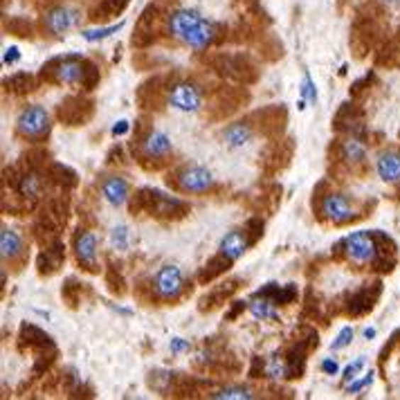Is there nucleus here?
<instances>
[{
    "label": "nucleus",
    "instance_id": "1",
    "mask_svg": "<svg viewBox=\"0 0 400 400\" xmlns=\"http://www.w3.org/2000/svg\"><path fill=\"white\" fill-rule=\"evenodd\" d=\"M169 32L178 38V41L191 50H207L216 41L218 30L216 23L205 18L196 9H173L169 14Z\"/></svg>",
    "mask_w": 400,
    "mask_h": 400
},
{
    "label": "nucleus",
    "instance_id": "2",
    "mask_svg": "<svg viewBox=\"0 0 400 400\" xmlns=\"http://www.w3.org/2000/svg\"><path fill=\"white\" fill-rule=\"evenodd\" d=\"M387 243H391V241L384 234L360 230V232L346 234L340 241V248L344 252V257L349 259L351 263H355V265H373V268H376V265L382 263L384 252H394L396 250V248L382 250Z\"/></svg>",
    "mask_w": 400,
    "mask_h": 400
},
{
    "label": "nucleus",
    "instance_id": "3",
    "mask_svg": "<svg viewBox=\"0 0 400 400\" xmlns=\"http://www.w3.org/2000/svg\"><path fill=\"white\" fill-rule=\"evenodd\" d=\"M43 72L52 74V82L61 84V86H84L88 90L95 88L99 70L92 65L90 61L82 59L79 55H68V57H59L52 59Z\"/></svg>",
    "mask_w": 400,
    "mask_h": 400
},
{
    "label": "nucleus",
    "instance_id": "4",
    "mask_svg": "<svg viewBox=\"0 0 400 400\" xmlns=\"http://www.w3.org/2000/svg\"><path fill=\"white\" fill-rule=\"evenodd\" d=\"M252 241H255V238H250L248 230H232V232H228L221 238L216 257L209 261V265H205V270H203V274H200V279H203V282H211L216 274H221L223 270H228V265L236 263L238 259L245 255L248 248L252 245Z\"/></svg>",
    "mask_w": 400,
    "mask_h": 400
},
{
    "label": "nucleus",
    "instance_id": "5",
    "mask_svg": "<svg viewBox=\"0 0 400 400\" xmlns=\"http://www.w3.org/2000/svg\"><path fill=\"white\" fill-rule=\"evenodd\" d=\"M138 203L142 209L149 211L151 216L160 218H171V216H184L187 214V203L176 196H169L160 189H142L138 196Z\"/></svg>",
    "mask_w": 400,
    "mask_h": 400
},
{
    "label": "nucleus",
    "instance_id": "6",
    "mask_svg": "<svg viewBox=\"0 0 400 400\" xmlns=\"http://www.w3.org/2000/svg\"><path fill=\"white\" fill-rule=\"evenodd\" d=\"M167 104L178 113H198L203 109V90L189 79H178L167 88Z\"/></svg>",
    "mask_w": 400,
    "mask_h": 400
},
{
    "label": "nucleus",
    "instance_id": "7",
    "mask_svg": "<svg viewBox=\"0 0 400 400\" xmlns=\"http://www.w3.org/2000/svg\"><path fill=\"white\" fill-rule=\"evenodd\" d=\"M16 133L21 138L32 142L45 140L50 133V113L38 104L25 106L16 117Z\"/></svg>",
    "mask_w": 400,
    "mask_h": 400
},
{
    "label": "nucleus",
    "instance_id": "8",
    "mask_svg": "<svg viewBox=\"0 0 400 400\" xmlns=\"http://www.w3.org/2000/svg\"><path fill=\"white\" fill-rule=\"evenodd\" d=\"M187 288V282H184V274L178 265H162L155 277H153V292L160 301H176L182 297V292Z\"/></svg>",
    "mask_w": 400,
    "mask_h": 400
},
{
    "label": "nucleus",
    "instance_id": "9",
    "mask_svg": "<svg viewBox=\"0 0 400 400\" xmlns=\"http://www.w3.org/2000/svg\"><path fill=\"white\" fill-rule=\"evenodd\" d=\"M319 214H322V218L335 225H344V223L360 218L357 207L344 194H338V191H330L319 200Z\"/></svg>",
    "mask_w": 400,
    "mask_h": 400
},
{
    "label": "nucleus",
    "instance_id": "10",
    "mask_svg": "<svg viewBox=\"0 0 400 400\" xmlns=\"http://www.w3.org/2000/svg\"><path fill=\"white\" fill-rule=\"evenodd\" d=\"M173 182L182 194H205L214 187V173L200 165H187L180 171H176Z\"/></svg>",
    "mask_w": 400,
    "mask_h": 400
},
{
    "label": "nucleus",
    "instance_id": "11",
    "mask_svg": "<svg viewBox=\"0 0 400 400\" xmlns=\"http://www.w3.org/2000/svg\"><path fill=\"white\" fill-rule=\"evenodd\" d=\"M82 21V9L72 5H55L43 14V25L52 36H63L74 30Z\"/></svg>",
    "mask_w": 400,
    "mask_h": 400
},
{
    "label": "nucleus",
    "instance_id": "12",
    "mask_svg": "<svg viewBox=\"0 0 400 400\" xmlns=\"http://www.w3.org/2000/svg\"><path fill=\"white\" fill-rule=\"evenodd\" d=\"M140 153L144 160H155V162H162L173 153V144L171 138L165 130L151 128L146 135L140 140Z\"/></svg>",
    "mask_w": 400,
    "mask_h": 400
},
{
    "label": "nucleus",
    "instance_id": "13",
    "mask_svg": "<svg viewBox=\"0 0 400 400\" xmlns=\"http://www.w3.org/2000/svg\"><path fill=\"white\" fill-rule=\"evenodd\" d=\"M72 248L79 265H84L88 272H97V236L88 230H77L72 238Z\"/></svg>",
    "mask_w": 400,
    "mask_h": 400
},
{
    "label": "nucleus",
    "instance_id": "14",
    "mask_svg": "<svg viewBox=\"0 0 400 400\" xmlns=\"http://www.w3.org/2000/svg\"><path fill=\"white\" fill-rule=\"evenodd\" d=\"M376 173L387 184H400V151L384 149L376 157Z\"/></svg>",
    "mask_w": 400,
    "mask_h": 400
},
{
    "label": "nucleus",
    "instance_id": "15",
    "mask_svg": "<svg viewBox=\"0 0 400 400\" xmlns=\"http://www.w3.org/2000/svg\"><path fill=\"white\" fill-rule=\"evenodd\" d=\"M101 196L111 207H124L130 198V187L124 178L111 176L101 182Z\"/></svg>",
    "mask_w": 400,
    "mask_h": 400
},
{
    "label": "nucleus",
    "instance_id": "16",
    "mask_svg": "<svg viewBox=\"0 0 400 400\" xmlns=\"http://www.w3.org/2000/svg\"><path fill=\"white\" fill-rule=\"evenodd\" d=\"M0 255H3L5 263H14L25 257L23 236L16 230H9L7 225H3V230H0Z\"/></svg>",
    "mask_w": 400,
    "mask_h": 400
},
{
    "label": "nucleus",
    "instance_id": "17",
    "mask_svg": "<svg viewBox=\"0 0 400 400\" xmlns=\"http://www.w3.org/2000/svg\"><path fill=\"white\" fill-rule=\"evenodd\" d=\"M340 157L351 167L365 165L367 162V146H365V142L360 138H355V135H349L340 146Z\"/></svg>",
    "mask_w": 400,
    "mask_h": 400
},
{
    "label": "nucleus",
    "instance_id": "18",
    "mask_svg": "<svg viewBox=\"0 0 400 400\" xmlns=\"http://www.w3.org/2000/svg\"><path fill=\"white\" fill-rule=\"evenodd\" d=\"M252 138H255V128H252L248 122L230 124L223 133V140H225V144L230 146V149H243L245 144L252 142Z\"/></svg>",
    "mask_w": 400,
    "mask_h": 400
},
{
    "label": "nucleus",
    "instance_id": "19",
    "mask_svg": "<svg viewBox=\"0 0 400 400\" xmlns=\"http://www.w3.org/2000/svg\"><path fill=\"white\" fill-rule=\"evenodd\" d=\"M248 309H250L252 317L261 319V322H279V311H277V306H274L268 297L257 295V292H255V297L248 301Z\"/></svg>",
    "mask_w": 400,
    "mask_h": 400
},
{
    "label": "nucleus",
    "instance_id": "20",
    "mask_svg": "<svg viewBox=\"0 0 400 400\" xmlns=\"http://www.w3.org/2000/svg\"><path fill=\"white\" fill-rule=\"evenodd\" d=\"M257 295L268 297L274 306L277 304H292L297 299V286L295 284H288V286H279V284H265Z\"/></svg>",
    "mask_w": 400,
    "mask_h": 400
},
{
    "label": "nucleus",
    "instance_id": "21",
    "mask_svg": "<svg viewBox=\"0 0 400 400\" xmlns=\"http://www.w3.org/2000/svg\"><path fill=\"white\" fill-rule=\"evenodd\" d=\"M16 189L25 198H38V196H41V191H43V180H41V176H38L36 171H25L23 176L18 178Z\"/></svg>",
    "mask_w": 400,
    "mask_h": 400
},
{
    "label": "nucleus",
    "instance_id": "22",
    "mask_svg": "<svg viewBox=\"0 0 400 400\" xmlns=\"http://www.w3.org/2000/svg\"><path fill=\"white\" fill-rule=\"evenodd\" d=\"M211 398H221V400H252L257 398V394L250 389V387H243V384H228L223 387V389L209 394Z\"/></svg>",
    "mask_w": 400,
    "mask_h": 400
},
{
    "label": "nucleus",
    "instance_id": "23",
    "mask_svg": "<svg viewBox=\"0 0 400 400\" xmlns=\"http://www.w3.org/2000/svg\"><path fill=\"white\" fill-rule=\"evenodd\" d=\"M124 21L119 23H111V25H104V28H95V30H82V38L88 43H97V41H106V38H111L113 34H117L119 30L124 28Z\"/></svg>",
    "mask_w": 400,
    "mask_h": 400
},
{
    "label": "nucleus",
    "instance_id": "24",
    "mask_svg": "<svg viewBox=\"0 0 400 400\" xmlns=\"http://www.w3.org/2000/svg\"><path fill=\"white\" fill-rule=\"evenodd\" d=\"M63 245L61 243H55V248H50L45 250L41 259H38V268H41V272L45 270V265H48V272H55L61 268V263H63Z\"/></svg>",
    "mask_w": 400,
    "mask_h": 400
},
{
    "label": "nucleus",
    "instance_id": "25",
    "mask_svg": "<svg viewBox=\"0 0 400 400\" xmlns=\"http://www.w3.org/2000/svg\"><path fill=\"white\" fill-rule=\"evenodd\" d=\"M109 238H111L113 250H117V252H124L130 245V232H128L126 225H115L109 234Z\"/></svg>",
    "mask_w": 400,
    "mask_h": 400
},
{
    "label": "nucleus",
    "instance_id": "26",
    "mask_svg": "<svg viewBox=\"0 0 400 400\" xmlns=\"http://www.w3.org/2000/svg\"><path fill=\"white\" fill-rule=\"evenodd\" d=\"M299 92H301V99H306L309 104H317V86H315V82H313V77H311V72H309V70L304 72V79H301V88H299Z\"/></svg>",
    "mask_w": 400,
    "mask_h": 400
},
{
    "label": "nucleus",
    "instance_id": "27",
    "mask_svg": "<svg viewBox=\"0 0 400 400\" xmlns=\"http://www.w3.org/2000/svg\"><path fill=\"white\" fill-rule=\"evenodd\" d=\"M373 376H376V373L369 371V373H365L362 378H355V380H351L349 384H346V394H351V396L362 394L365 389H369V387L373 384Z\"/></svg>",
    "mask_w": 400,
    "mask_h": 400
},
{
    "label": "nucleus",
    "instance_id": "28",
    "mask_svg": "<svg viewBox=\"0 0 400 400\" xmlns=\"http://www.w3.org/2000/svg\"><path fill=\"white\" fill-rule=\"evenodd\" d=\"M365 365H367L365 355H357L351 365H346V367H344V371H342V382H344V384H349L351 380H355V378H357V373L365 369Z\"/></svg>",
    "mask_w": 400,
    "mask_h": 400
},
{
    "label": "nucleus",
    "instance_id": "29",
    "mask_svg": "<svg viewBox=\"0 0 400 400\" xmlns=\"http://www.w3.org/2000/svg\"><path fill=\"white\" fill-rule=\"evenodd\" d=\"M353 338H355L353 326H344V328L338 333V338L330 342V351H342V349H346V346L353 342Z\"/></svg>",
    "mask_w": 400,
    "mask_h": 400
},
{
    "label": "nucleus",
    "instance_id": "30",
    "mask_svg": "<svg viewBox=\"0 0 400 400\" xmlns=\"http://www.w3.org/2000/svg\"><path fill=\"white\" fill-rule=\"evenodd\" d=\"M169 349H171L173 355H178V353L189 351V349H191V344H189V340H184V338H171Z\"/></svg>",
    "mask_w": 400,
    "mask_h": 400
},
{
    "label": "nucleus",
    "instance_id": "31",
    "mask_svg": "<svg viewBox=\"0 0 400 400\" xmlns=\"http://www.w3.org/2000/svg\"><path fill=\"white\" fill-rule=\"evenodd\" d=\"M322 371L326 373V376H338L340 373V362L335 357H324L322 360Z\"/></svg>",
    "mask_w": 400,
    "mask_h": 400
},
{
    "label": "nucleus",
    "instance_id": "32",
    "mask_svg": "<svg viewBox=\"0 0 400 400\" xmlns=\"http://www.w3.org/2000/svg\"><path fill=\"white\" fill-rule=\"evenodd\" d=\"M18 59H21V50H18V45H9V48H5V55H3V63H5V65H14Z\"/></svg>",
    "mask_w": 400,
    "mask_h": 400
},
{
    "label": "nucleus",
    "instance_id": "33",
    "mask_svg": "<svg viewBox=\"0 0 400 400\" xmlns=\"http://www.w3.org/2000/svg\"><path fill=\"white\" fill-rule=\"evenodd\" d=\"M128 130H130V124L126 122V119H119V122H115V124H113V128H111V135H113V138H122V135H126Z\"/></svg>",
    "mask_w": 400,
    "mask_h": 400
},
{
    "label": "nucleus",
    "instance_id": "34",
    "mask_svg": "<svg viewBox=\"0 0 400 400\" xmlns=\"http://www.w3.org/2000/svg\"><path fill=\"white\" fill-rule=\"evenodd\" d=\"M376 333H378V330L373 328V326H367V328L362 330V338H365V340H373V338H376Z\"/></svg>",
    "mask_w": 400,
    "mask_h": 400
},
{
    "label": "nucleus",
    "instance_id": "35",
    "mask_svg": "<svg viewBox=\"0 0 400 400\" xmlns=\"http://www.w3.org/2000/svg\"><path fill=\"white\" fill-rule=\"evenodd\" d=\"M380 3H382L384 7H396V5L400 3V0H380Z\"/></svg>",
    "mask_w": 400,
    "mask_h": 400
}]
</instances>
